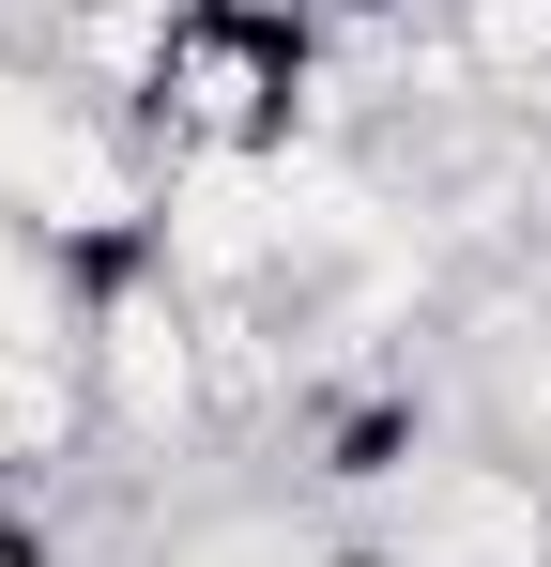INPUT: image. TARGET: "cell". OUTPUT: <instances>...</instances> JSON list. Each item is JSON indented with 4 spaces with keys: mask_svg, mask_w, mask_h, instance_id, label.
<instances>
[{
    "mask_svg": "<svg viewBox=\"0 0 551 567\" xmlns=\"http://www.w3.org/2000/svg\"><path fill=\"white\" fill-rule=\"evenodd\" d=\"M77 353H92V414H107L123 461H169L199 430H230V399H215V307H199L154 246H107V261H92Z\"/></svg>",
    "mask_w": 551,
    "mask_h": 567,
    "instance_id": "1",
    "label": "cell"
},
{
    "mask_svg": "<svg viewBox=\"0 0 551 567\" xmlns=\"http://www.w3.org/2000/svg\"><path fill=\"white\" fill-rule=\"evenodd\" d=\"M322 123V47L291 16H230V0H184L169 62L138 93V138L154 154H291Z\"/></svg>",
    "mask_w": 551,
    "mask_h": 567,
    "instance_id": "2",
    "label": "cell"
},
{
    "mask_svg": "<svg viewBox=\"0 0 551 567\" xmlns=\"http://www.w3.org/2000/svg\"><path fill=\"white\" fill-rule=\"evenodd\" d=\"M383 553L398 567H551V475L521 445H429L383 491Z\"/></svg>",
    "mask_w": 551,
    "mask_h": 567,
    "instance_id": "3",
    "label": "cell"
},
{
    "mask_svg": "<svg viewBox=\"0 0 551 567\" xmlns=\"http://www.w3.org/2000/svg\"><path fill=\"white\" fill-rule=\"evenodd\" d=\"M92 445H107L92 353L77 338H0V491H62Z\"/></svg>",
    "mask_w": 551,
    "mask_h": 567,
    "instance_id": "4",
    "label": "cell"
},
{
    "mask_svg": "<svg viewBox=\"0 0 551 567\" xmlns=\"http://www.w3.org/2000/svg\"><path fill=\"white\" fill-rule=\"evenodd\" d=\"M154 567H322V537L291 506H199V522L154 537Z\"/></svg>",
    "mask_w": 551,
    "mask_h": 567,
    "instance_id": "5",
    "label": "cell"
}]
</instances>
